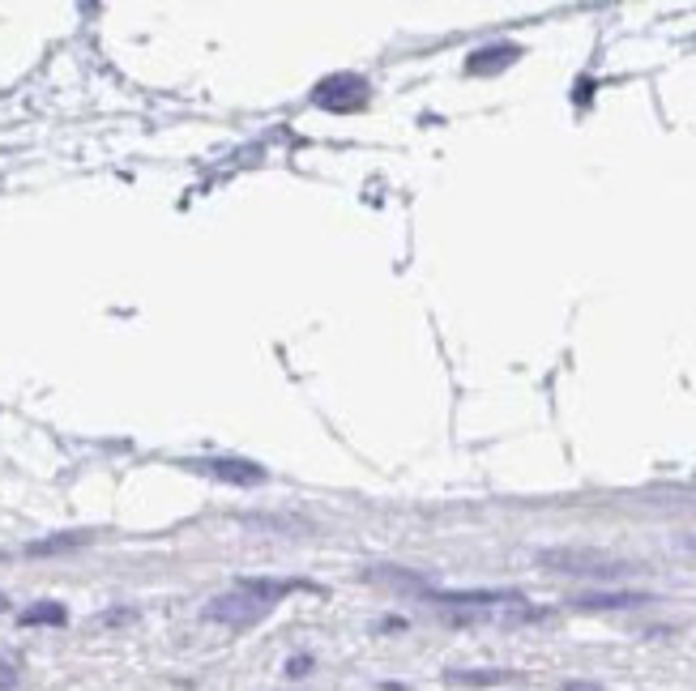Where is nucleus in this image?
<instances>
[{"label": "nucleus", "mask_w": 696, "mask_h": 691, "mask_svg": "<svg viewBox=\"0 0 696 691\" xmlns=\"http://www.w3.org/2000/svg\"><path fill=\"white\" fill-rule=\"evenodd\" d=\"M77 542H86V534H69V538H47V542H30L26 551H30V555H47V551H65V546H77Z\"/></svg>", "instance_id": "9d476101"}, {"label": "nucleus", "mask_w": 696, "mask_h": 691, "mask_svg": "<svg viewBox=\"0 0 696 691\" xmlns=\"http://www.w3.org/2000/svg\"><path fill=\"white\" fill-rule=\"evenodd\" d=\"M654 602L650 593H577L573 606L581 610H628V606H645Z\"/></svg>", "instance_id": "423d86ee"}, {"label": "nucleus", "mask_w": 696, "mask_h": 691, "mask_svg": "<svg viewBox=\"0 0 696 691\" xmlns=\"http://www.w3.org/2000/svg\"><path fill=\"white\" fill-rule=\"evenodd\" d=\"M316 107H325V111H359L363 103H368V82L355 73H334V77H325L321 86H316Z\"/></svg>", "instance_id": "f03ea898"}, {"label": "nucleus", "mask_w": 696, "mask_h": 691, "mask_svg": "<svg viewBox=\"0 0 696 691\" xmlns=\"http://www.w3.org/2000/svg\"><path fill=\"white\" fill-rule=\"evenodd\" d=\"M65 606H56V602H39V606H30L22 610V623L26 628H35V623H65Z\"/></svg>", "instance_id": "6e6552de"}, {"label": "nucleus", "mask_w": 696, "mask_h": 691, "mask_svg": "<svg viewBox=\"0 0 696 691\" xmlns=\"http://www.w3.org/2000/svg\"><path fill=\"white\" fill-rule=\"evenodd\" d=\"M684 546H688V551H696V538H688V542H684Z\"/></svg>", "instance_id": "f8f14e48"}, {"label": "nucleus", "mask_w": 696, "mask_h": 691, "mask_svg": "<svg viewBox=\"0 0 696 691\" xmlns=\"http://www.w3.org/2000/svg\"><path fill=\"white\" fill-rule=\"evenodd\" d=\"M521 52L513 43H492V47H479L470 60H466V73H479V77H487V73H500V69H509V64L517 60Z\"/></svg>", "instance_id": "39448f33"}, {"label": "nucleus", "mask_w": 696, "mask_h": 691, "mask_svg": "<svg viewBox=\"0 0 696 691\" xmlns=\"http://www.w3.org/2000/svg\"><path fill=\"white\" fill-rule=\"evenodd\" d=\"M449 679H453V683H474V687H487V683H509L513 674H509V670H453Z\"/></svg>", "instance_id": "1a4fd4ad"}, {"label": "nucleus", "mask_w": 696, "mask_h": 691, "mask_svg": "<svg viewBox=\"0 0 696 691\" xmlns=\"http://www.w3.org/2000/svg\"><path fill=\"white\" fill-rule=\"evenodd\" d=\"M188 470L210 474L218 482H235V487H257V482H265L261 465H252L244 457H201V461H188Z\"/></svg>", "instance_id": "20e7f679"}, {"label": "nucleus", "mask_w": 696, "mask_h": 691, "mask_svg": "<svg viewBox=\"0 0 696 691\" xmlns=\"http://www.w3.org/2000/svg\"><path fill=\"white\" fill-rule=\"evenodd\" d=\"M436 602L449 606H492V602H521L517 593H500V589H470V593H436Z\"/></svg>", "instance_id": "0eeeda50"}, {"label": "nucleus", "mask_w": 696, "mask_h": 691, "mask_svg": "<svg viewBox=\"0 0 696 691\" xmlns=\"http://www.w3.org/2000/svg\"><path fill=\"white\" fill-rule=\"evenodd\" d=\"M265 610H270V602H265V598H257V593H248V589H235V593H223V598H214L210 606H205V619L244 628V623L261 619Z\"/></svg>", "instance_id": "7ed1b4c3"}, {"label": "nucleus", "mask_w": 696, "mask_h": 691, "mask_svg": "<svg viewBox=\"0 0 696 691\" xmlns=\"http://www.w3.org/2000/svg\"><path fill=\"white\" fill-rule=\"evenodd\" d=\"M539 564L551 572H568V576H620L628 564L611 559L603 551H577V546H556V551H539Z\"/></svg>", "instance_id": "f257e3e1"}, {"label": "nucleus", "mask_w": 696, "mask_h": 691, "mask_svg": "<svg viewBox=\"0 0 696 691\" xmlns=\"http://www.w3.org/2000/svg\"><path fill=\"white\" fill-rule=\"evenodd\" d=\"M564 691H598V687H590V683H568Z\"/></svg>", "instance_id": "9b49d317"}]
</instances>
